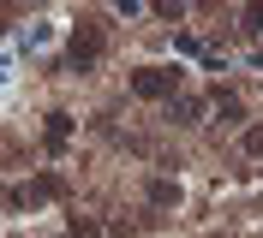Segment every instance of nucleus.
Instances as JSON below:
<instances>
[{"instance_id": "1", "label": "nucleus", "mask_w": 263, "mask_h": 238, "mask_svg": "<svg viewBox=\"0 0 263 238\" xmlns=\"http://www.w3.org/2000/svg\"><path fill=\"white\" fill-rule=\"evenodd\" d=\"M174 90H180V72L174 66H138L132 72V95H144V101H167Z\"/></svg>"}, {"instance_id": "2", "label": "nucleus", "mask_w": 263, "mask_h": 238, "mask_svg": "<svg viewBox=\"0 0 263 238\" xmlns=\"http://www.w3.org/2000/svg\"><path fill=\"white\" fill-rule=\"evenodd\" d=\"M102 54H108V30H102V24H84V30L72 36V48H66V66H72V72H90Z\"/></svg>"}, {"instance_id": "3", "label": "nucleus", "mask_w": 263, "mask_h": 238, "mask_svg": "<svg viewBox=\"0 0 263 238\" xmlns=\"http://www.w3.org/2000/svg\"><path fill=\"white\" fill-rule=\"evenodd\" d=\"M54 197H66V179H60V173H42L24 197H18V203H54Z\"/></svg>"}, {"instance_id": "4", "label": "nucleus", "mask_w": 263, "mask_h": 238, "mask_svg": "<svg viewBox=\"0 0 263 238\" xmlns=\"http://www.w3.org/2000/svg\"><path fill=\"white\" fill-rule=\"evenodd\" d=\"M167 119H180V125H197V119H203V101H192V95H167Z\"/></svg>"}, {"instance_id": "5", "label": "nucleus", "mask_w": 263, "mask_h": 238, "mask_svg": "<svg viewBox=\"0 0 263 238\" xmlns=\"http://www.w3.org/2000/svg\"><path fill=\"white\" fill-rule=\"evenodd\" d=\"M149 203H156V208H174V203H180V185H174V179H149Z\"/></svg>"}, {"instance_id": "6", "label": "nucleus", "mask_w": 263, "mask_h": 238, "mask_svg": "<svg viewBox=\"0 0 263 238\" xmlns=\"http://www.w3.org/2000/svg\"><path fill=\"white\" fill-rule=\"evenodd\" d=\"M72 137V113H48V149H66Z\"/></svg>"}, {"instance_id": "7", "label": "nucleus", "mask_w": 263, "mask_h": 238, "mask_svg": "<svg viewBox=\"0 0 263 238\" xmlns=\"http://www.w3.org/2000/svg\"><path fill=\"white\" fill-rule=\"evenodd\" d=\"M215 113H221V125H239V119H246V101H239V95H221Z\"/></svg>"}, {"instance_id": "8", "label": "nucleus", "mask_w": 263, "mask_h": 238, "mask_svg": "<svg viewBox=\"0 0 263 238\" xmlns=\"http://www.w3.org/2000/svg\"><path fill=\"white\" fill-rule=\"evenodd\" d=\"M246 30L263 36V0H246Z\"/></svg>"}, {"instance_id": "9", "label": "nucleus", "mask_w": 263, "mask_h": 238, "mask_svg": "<svg viewBox=\"0 0 263 238\" xmlns=\"http://www.w3.org/2000/svg\"><path fill=\"white\" fill-rule=\"evenodd\" d=\"M72 238H102V232H96V221H78L72 214Z\"/></svg>"}, {"instance_id": "10", "label": "nucleus", "mask_w": 263, "mask_h": 238, "mask_svg": "<svg viewBox=\"0 0 263 238\" xmlns=\"http://www.w3.org/2000/svg\"><path fill=\"white\" fill-rule=\"evenodd\" d=\"M246 155H263V125H251V131H246Z\"/></svg>"}, {"instance_id": "11", "label": "nucleus", "mask_w": 263, "mask_h": 238, "mask_svg": "<svg viewBox=\"0 0 263 238\" xmlns=\"http://www.w3.org/2000/svg\"><path fill=\"white\" fill-rule=\"evenodd\" d=\"M156 12H162V18H174V24H180V0H156Z\"/></svg>"}]
</instances>
